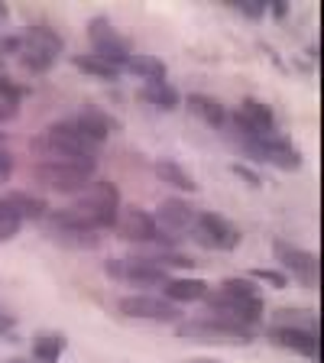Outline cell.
<instances>
[{"label": "cell", "instance_id": "obj_25", "mask_svg": "<svg viewBox=\"0 0 324 363\" xmlns=\"http://www.w3.org/2000/svg\"><path fill=\"white\" fill-rule=\"evenodd\" d=\"M72 65H75L82 75L101 78V82H117V78H121V72H117V68H111L107 62L94 59L91 52H75V55H72Z\"/></svg>", "mask_w": 324, "mask_h": 363}, {"label": "cell", "instance_id": "obj_24", "mask_svg": "<svg viewBox=\"0 0 324 363\" xmlns=\"http://www.w3.org/2000/svg\"><path fill=\"white\" fill-rule=\"evenodd\" d=\"M136 257L150 259L152 266L159 269H195V259L189 253H181V250H162V247H146V253H136Z\"/></svg>", "mask_w": 324, "mask_h": 363}, {"label": "cell", "instance_id": "obj_2", "mask_svg": "<svg viewBox=\"0 0 324 363\" xmlns=\"http://www.w3.org/2000/svg\"><path fill=\"white\" fill-rule=\"evenodd\" d=\"M78 224L91 227V230H107V227L117 224V211H121V189L107 179L88 182L82 191H78L75 204L65 208Z\"/></svg>", "mask_w": 324, "mask_h": 363}, {"label": "cell", "instance_id": "obj_21", "mask_svg": "<svg viewBox=\"0 0 324 363\" xmlns=\"http://www.w3.org/2000/svg\"><path fill=\"white\" fill-rule=\"evenodd\" d=\"M237 113H240L243 121H247L250 127L257 130V133H263V136L276 133V113H272V107H269V104H263V101H257V98H243V101H240V107H237Z\"/></svg>", "mask_w": 324, "mask_h": 363}, {"label": "cell", "instance_id": "obj_11", "mask_svg": "<svg viewBox=\"0 0 324 363\" xmlns=\"http://www.w3.org/2000/svg\"><path fill=\"white\" fill-rule=\"evenodd\" d=\"M117 308H121L123 318H136V321H159V325H179L181 321V308L169 298H162V295H123Z\"/></svg>", "mask_w": 324, "mask_h": 363}, {"label": "cell", "instance_id": "obj_35", "mask_svg": "<svg viewBox=\"0 0 324 363\" xmlns=\"http://www.w3.org/2000/svg\"><path fill=\"white\" fill-rule=\"evenodd\" d=\"M7 16H10V10H7V4H0V26L7 23Z\"/></svg>", "mask_w": 324, "mask_h": 363}, {"label": "cell", "instance_id": "obj_4", "mask_svg": "<svg viewBox=\"0 0 324 363\" xmlns=\"http://www.w3.org/2000/svg\"><path fill=\"white\" fill-rule=\"evenodd\" d=\"M94 172H98V159H88V162H33L30 169L36 185L59 191V195H78L88 182H94Z\"/></svg>", "mask_w": 324, "mask_h": 363}, {"label": "cell", "instance_id": "obj_34", "mask_svg": "<svg viewBox=\"0 0 324 363\" xmlns=\"http://www.w3.org/2000/svg\"><path fill=\"white\" fill-rule=\"evenodd\" d=\"M0 337H13V318L4 311V305H0Z\"/></svg>", "mask_w": 324, "mask_h": 363}, {"label": "cell", "instance_id": "obj_27", "mask_svg": "<svg viewBox=\"0 0 324 363\" xmlns=\"http://www.w3.org/2000/svg\"><path fill=\"white\" fill-rule=\"evenodd\" d=\"M20 101H23V88L0 72V123L13 121L16 113H20Z\"/></svg>", "mask_w": 324, "mask_h": 363}, {"label": "cell", "instance_id": "obj_16", "mask_svg": "<svg viewBox=\"0 0 324 363\" xmlns=\"http://www.w3.org/2000/svg\"><path fill=\"white\" fill-rule=\"evenodd\" d=\"M263 162L282 169V172H298V169H302V152H298V146H295L289 136L269 133L263 140Z\"/></svg>", "mask_w": 324, "mask_h": 363}, {"label": "cell", "instance_id": "obj_18", "mask_svg": "<svg viewBox=\"0 0 324 363\" xmlns=\"http://www.w3.org/2000/svg\"><path fill=\"white\" fill-rule=\"evenodd\" d=\"M185 104H189V111L195 113L201 123H208V127H214V130H224V123H227V107L220 104L218 98L191 91L189 98H185Z\"/></svg>", "mask_w": 324, "mask_h": 363}, {"label": "cell", "instance_id": "obj_28", "mask_svg": "<svg viewBox=\"0 0 324 363\" xmlns=\"http://www.w3.org/2000/svg\"><path fill=\"white\" fill-rule=\"evenodd\" d=\"M250 279H253V282H266V286H272V289H286L289 286V276L282 269H253V272H250Z\"/></svg>", "mask_w": 324, "mask_h": 363}, {"label": "cell", "instance_id": "obj_6", "mask_svg": "<svg viewBox=\"0 0 324 363\" xmlns=\"http://www.w3.org/2000/svg\"><path fill=\"white\" fill-rule=\"evenodd\" d=\"M88 39H91V55L107 62V65L117 68V72H123L127 62L133 59V43H130L107 16L88 20Z\"/></svg>", "mask_w": 324, "mask_h": 363}, {"label": "cell", "instance_id": "obj_20", "mask_svg": "<svg viewBox=\"0 0 324 363\" xmlns=\"http://www.w3.org/2000/svg\"><path fill=\"white\" fill-rule=\"evenodd\" d=\"M152 172H156V179H159V182L172 185L175 191H185V195H195V191H198V182L191 179V172H189L185 166H179L175 159H156Z\"/></svg>", "mask_w": 324, "mask_h": 363}, {"label": "cell", "instance_id": "obj_7", "mask_svg": "<svg viewBox=\"0 0 324 363\" xmlns=\"http://www.w3.org/2000/svg\"><path fill=\"white\" fill-rule=\"evenodd\" d=\"M175 334L181 340H201V344H250L253 340V328L234 325L224 318H191V321H179Z\"/></svg>", "mask_w": 324, "mask_h": 363}, {"label": "cell", "instance_id": "obj_30", "mask_svg": "<svg viewBox=\"0 0 324 363\" xmlns=\"http://www.w3.org/2000/svg\"><path fill=\"white\" fill-rule=\"evenodd\" d=\"M230 172H234L240 182H247L250 189H263V185H266V182H263V175H259L257 169H250L247 162H234V166H230Z\"/></svg>", "mask_w": 324, "mask_h": 363}, {"label": "cell", "instance_id": "obj_14", "mask_svg": "<svg viewBox=\"0 0 324 363\" xmlns=\"http://www.w3.org/2000/svg\"><path fill=\"white\" fill-rule=\"evenodd\" d=\"M68 121L75 123L78 133H82L84 140H91L94 146H104L107 136H111L113 130H121V123L113 121L111 113H104L101 107H94V104H84L82 111H78L75 117H68Z\"/></svg>", "mask_w": 324, "mask_h": 363}, {"label": "cell", "instance_id": "obj_3", "mask_svg": "<svg viewBox=\"0 0 324 363\" xmlns=\"http://www.w3.org/2000/svg\"><path fill=\"white\" fill-rule=\"evenodd\" d=\"M65 52V39L52 30V26H43V23H33L26 30H20V65L30 72V75H43Z\"/></svg>", "mask_w": 324, "mask_h": 363}, {"label": "cell", "instance_id": "obj_13", "mask_svg": "<svg viewBox=\"0 0 324 363\" xmlns=\"http://www.w3.org/2000/svg\"><path fill=\"white\" fill-rule=\"evenodd\" d=\"M195 208H191L185 198H179V195H172V198H166V201L159 204V211L152 214L156 218V227H159V234H166L169 240H175L179 243L181 237L191 230V224H195Z\"/></svg>", "mask_w": 324, "mask_h": 363}, {"label": "cell", "instance_id": "obj_10", "mask_svg": "<svg viewBox=\"0 0 324 363\" xmlns=\"http://www.w3.org/2000/svg\"><path fill=\"white\" fill-rule=\"evenodd\" d=\"M104 272L111 276L113 282H121V286H130V289H156L169 279L166 269H159L152 266L150 259L143 257H123V259H107L104 263Z\"/></svg>", "mask_w": 324, "mask_h": 363}, {"label": "cell", "instance_id": "obj_37", "mask_svg": "<svg viewBox=\"0 0 324 363\" xmlns=\"http://www.w3.org/2000/svg\"><path fill=\"white\" fill-rule=\"evenodd\" d=\"M4 363H26V360H20V357H10V360H4Z\"/></svg>", "mask_w": 324, "mask_h": 363}, {"label": "cell", "instance_id": "obj_29", "mask_svg": "<svg viewBox=\"0 0 324 363\" xmlns=\"http://www.w3.org/2000/svg\"><path fill=\"white\" fill-rule=\"evenodd\" d=\"M266 4H269V0H234V10L237 13H243L247 20H263Z\"/></svg>", "mask_w": 324, "mask_h": 363}, {"label": "cell", "instance_id": "obj_32", "mask_svg": "<svg viewBox=\"0 0 324 363\" xmlns=\"http://www.w3.org/2000/svg\"><path fill=\"white\" fill-rule=\"evenodd\" d=\"M10 175H13V156L4 150V143H0V185H7Z\"/></svg>", "mask_w": 324, "mask_h": 363}, {"label": "cell", "instance_id": "obj_26", "mask_svg": "<svg viewBox=\"0 0 324 363\" xmlns=\"http://www.w3.org/2000/svg\"><path fill=\"white\" fill-rule=\"evenodd\" d=\"M123 72H130V75H140L143 82H166V62H159L156 55H136L127 62V68Z\"/></svg>", "mask_w": 324, "mask_h": 363}, {"label": "cell", "instance_id": "obj_23", "mask_svg": "<svg viewBox=\"0 0 324 363\" xmlns=\"http://www.w3.org/2000/svg\"><path fill=\"white\" fill-rule=\"evenodd\" d=\"M140 98H143L146 104L159 107V111H175V107L181 104V94L169 82H146L143 88H140Z\"/></svg>", "mask_w": 324, "mask_h": 363}, {"label": "cell", "instance_id": "obj_15", "mask_svg": "<svg viewBox=\"0 0 324 363\" xmlns=\"http://www.w3.org/2000/svg\"><path fill=\"white\" fill-rule=\"evenodd\" d=\"M269 340H272V344H279V347H286V350H292V354L308 357V360H318V354H321L318 331H305V328L272 325L269 328Z\"/></svg>", "mask_w": 324, "mask_h": 363}, {"label": "cell", "instance_id": "obj_33", "mask_svg": "<svg viewBox=\"0 0 324 363\" xmlns=\"http://www.w3.org/2000/svg\"><path fill=\"white\" fill-rule=\"evenodd\" d=\"M266 10H269L276 20H286V16H289V4H286V0H269V4H266Z\"/></svg>", "mask_w": 324, "mask_h": 363}, {"label": "cell", "instance_id": "obj_9", "mask_svg": "<svg viewBox=\"0 0 324 363\" xmlns=\"http://www.w3.org/2000/svg\"><path fill=\"white\" fill-rule=\"evenodd\" d=\"M189 234L198 247L214 250V253H230V250L240 247V227L214 211H198Z\"/></svg>", "mask_w": 324, "mask_h": 363}, {"label": "cell", "instance_id": "obj_22", "mask_svg": "<svg viewBox=\"0 0 324 363\" xmlns=\"http://www.w3.org/2000/svg\"><path fill=\"white\" fill-rule=\"evenodd\" d=\"M65 347H68L65 334L43 331V334H36V337H33L30 354H33V360H36V363H59L62 354H65Z\"/></svg>", "mask_w": 324, "mask_h": 363}, {"label": "cell", "instance_id": "obj_39", "mask_svg": "<svg viewBox=\"0 0 324 363\" xmlns=\"http://www.w3.org/2000/svg\"><path fill=\"white\" fill-rule=\"evenodd\" d=\"M0 143H4V136H0Z\"/></svg>", "mask_w": 324, "mask_h": 363}, {"label": "cell", "instance_id": "obj_8", "mask_svg": "<svg viewBox=\"0 0 324 363\" xmlns=\"http://www.w3.org/2000/svg\"><path fill=\"white\" fill-rule=\"evenodd\" d=\"M117 237L130 243H143V247H162V250H175V240H169L166 234H159L156 218L140 204H121L117 211V224H113Z\"/></svg>", "mask_w": 324, "mask_h": 363}, {"label": "cell", "instance_id": "obj_12", "mask_svg": "<svg viewBox=\"0 0 324 363\" xmlns=\"http://www.w3.org/2000/svg\"><path fill=\"white\" fill-rule=\"evenodd\" d=\"M272 253H276V259H279V266H282L286 276L298 279L305 289H318L321 263H318L315 253L295 247V243H289V240H272Z\"/></svg>", "mask_w": 324, "mask_h": 363}, {"label": "cell", "instance_id": "obj_1", "mask_svg": "<svg viewBox=\"0 0 324 363\" xmlns=\"http://www.w3.org/2000/svg\"><path fill=\"white\" fill-rule=\"evenodd\" d=\"M204 302H208L214 318H224V321H234V325L243 328H257L266 315V302L257 282L240 279V276H230L218 289H208Z\"/></svg>", "mask_w": 324, "mask_h": 363}, {"label": "cell", "instance_id": "obj_36", "mask_svg": "<svg viewBox=\"0 0 324 363\" xmlns=\"http://www.w3.org/2000/svg\"><path fill=\"white\" fill-rule=\"evenodd\" d=\"M189 363H220V360H211V357H201V360H189Z\"/></svg>", "mask_w": 324, "mask_h": 363}, {"label": "cell", "instance_id": "obj_38", "mask_svg": "<svg viewBox=\"0 0 324 363\" xmlns=\"http://www.w3.org/2000/svg\"><path fill=\"white\" fill-rule=\"evenodd\" d=\"M0 72H4V59H0Z\"/></svg>", "mask_w": 324, "mask_h": 363}, {"label": "cell", "instance_id": "obj_5", "mask_svg": "<svg viewBox=\"0 0 324 363\" xmlns=\"http://www.w3.org/2000/svg\"><path fill=\"white\" fill-rule=\"evenodd\" d=\"M39 227H43L45 240L55 243V247H62V250L84 253V250H98L101 247V230H91V227L78 224L65 208H49V214L39 220Z\"/></svg>", "mask_w": 324, "mask_h": 363}, {"label": "cell", "instance_id": "obj_31", "mask_svg": "<svg viewBox=\"0 0 324 363\" xmlns=\"http://www.w3.org/2000/svg\"><path fill=\"white\" fill-rule=\"evenodd\" d=\"M20 220H13V218H0V243H10L16 234H20Z\"/></svg>", "mask_w": 324, "mask_h": 363}, {"label": "cell", "instance_id": "obj_17", "mask_svg": "<svg viewBox=\"0 0 324 363\" xmlns=\"http://www.w3.org/2000/svg\"><path fill=\"white\" fill-rule=\"evenodd\" d=\"M4 201H7L10 214H13L20 224H26V220H43L45 214H49V201L39 195H30V191H10V195H4Z\"/></svg>", "mask_w": 324, "mask_h": 363}, {"label": "cell", "instance_id": "obj_19", "mask_svg": "<svg viewBox=\"0 0 324 363\" xmlns=\"http://www.w3.org/2000/svg\"><path fill=\"white\" fill-rule=\"evenodd\" d=\"M208 282L204 279H166L162 282V298L175 305H189V302H204L208 295Z\"/></svg>", "mask_w": 324, "mask_h": 363}]
</instances>
